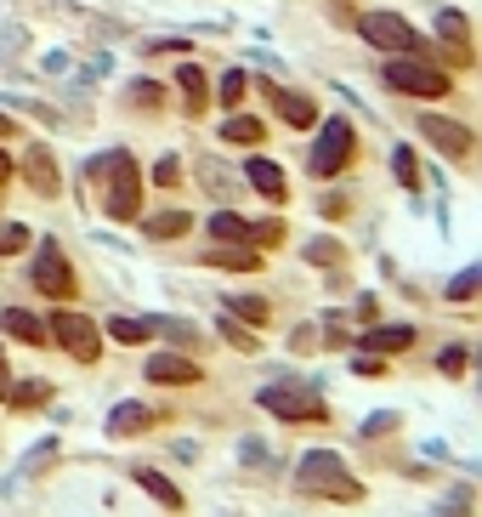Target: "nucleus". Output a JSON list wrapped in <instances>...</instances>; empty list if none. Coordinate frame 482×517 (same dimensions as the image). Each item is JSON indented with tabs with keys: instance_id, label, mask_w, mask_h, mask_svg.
<instances>
[{
	"instance_id": "nucleus-1",
	"label": "nucleus",
	"mask_w": 482,
	"mask_h": 517,
	"mask_svg": "<svg viewBox=\"0 0 482 517\" xmlns=\"http://www.w3.org/2000/svg\"><path fill=\"white\" fill-rule=\"evenodd\" d=\"M91 177L108 182V216H114V222H137V211H142V182H137V165H131V154H125V148L103 154V160L91 165Z\"/></svg>"
},
{
	"instance_id": "nucleus-2",
	"label": "nucleus",
	"mask_w": 482,
	"mask_h": 517,
	"mask_svg": "<svg viewBox=\"0 0 482 517\" xmlns=\"http://www.w3.org/2000/svg\"><path fill=\"white\" fill-rule=\"evenodd\" d=\"M295 483L307 489V495H329V500H358V483L346 478V466L329 455V449H312V455H301V472H295Z\"/></svg>"
},
{
	"instance_id": "nucleus-3",
	"label": "nucleus",
	"mask_w": 482,
	"mask_h": 517,
	"mask_svg": "<svg viewBox=\"0 0 482 517\" xmlns=\"http://www.w3.org/2000/svg\"><path fill=\"white\" fill-rule=\"evenodd\" d=\"M358 35L369 40V46H380V52H409V57L426 52V40L414 35L409 23L397 18V12H363V18H358Z\"/></svg>"
},
{
	"instance_id": "nucleus-4",
	"label": "nucleus",
	"mask_w": 482,
	"mask_h": 517,
	"mask_svg": "<svg viewBox=\"0 0 482 517\" xmlns=\"http://www.w3.org/2000/svg\"><path fill=\"white\" fill-rule=\"evenodd\" d=\"M352 148H358L352 125H346V120H324V131H318V143H312V154H307V171H312V177H335V171H346Z\"/></svg>"
},
{
	"instance_id": "nucleus-5",
	"label": "nucleus",
	"mask_w": 482,
	"mask_h": 517,
	"mask_svg": "<svg viewBox=\"0 0 482 517\" xmlns=\"http://www.w3.org/2000/svg\"><path fill=\"white\" fill-rule=\"evenodd\" d=\"M380 80L392 91H409V97H443L448 91V74L437 63H409V57H392L380 63Z\"/></svg>"
},
{
	"instance_id": "nucleus-6",
	"label": "nucleus",
	"mask_w": 482,
	"mask_h": 517,
	"mask_svg": "<svg viewBox=\"0 0 482 517\" xmlns=\"http://www.w3.org/2000/svg\"><path fill=\"white\" fill-rule=\"evenodd\" d=\"M256 404H261V410H273V415H284V421H324V398L312 393V387H301V381L261 387Z\"/></svg>"
},
{
	"instance_id": "nucleus-7",
	"label": "nucleus",
	"mask_w": 482,
	"mask_h": 517,
	"mask_svg": "<svg viewBox=\"0 0 482 517\" xmlns=\"http://www.w3.org/2000/svg\"><path fill=\"white\" fill-rule=\"evenodd\" d=\"M52 336L63 341V353H69L74 364H97V353H103L97 324H91L86 313H52Z\"/></svg>"
},
{
	"instance_id": "nucleus-8",
	"label": "nucleus",
	"mask_w": 482,
	"mask_h": 517,
	"mask_svg": "<svg viewBox=\"0 0 482 517\" xmlns=\"http://www.w3.org/2000/svg\"><path fill=\"white\" fill-rule=\"evenodd\" d=\"M35 290H46V296H74V268L63 262V245H52V239H40L35 250Z\"/></svg>"
},
{
	"instance_id": "nucleus-9",
	"label": "nucleus",
	"mask_w": 482,
	"mask_h": 517,
	"mask_svg": "<svg viewBox=\"0 0 482 517\" xmlns=\"http://www.w3.org/2000/svg\"><path fill=\"white\" fill-rule=\"evenodd\" d=\"M23 177H29V188H35L40 199H57L63 194V177H57V160L46 143H29V154H23Z\"/></svg>"
},
{
	"instance_id": "nucleus-10",
	"label": "nucleus",
	"mask_w": 482,
	"mask_h": 517,
	"mask_svg": "<svg viewBox=\"0 0 482 517\" xmlns=\"http://www.w3.org/2000/svg\"><path fill=\"white\" fill-rule=\"evenodd\" d=\"M420 131H426V143H437L448 154V160H471V131L454 120H443V114H426L420 120Z\"/></svg>"
},
{
	"instance_id": "nucleus-11",
	"label": "nucleus",
	"mask_w": 482,
	"mask_h": 517,
	"mask_svg": "<svg viewBox=\"0 0 482 517\" xmlns=\"http://www.w3.org/2000/svg\"><path fill=\"white\" fill-rule=\"evenodd\" d=\"M261 97L278 108V120H284V125H312V120H318L312 97H301V91H284V86H273V80H261Z\"/></svg>"
},
{
	"instance_id": "nucleus-12",
	"label": "nucleus",
	"mask_w": 482,
	"mask_h": 517,
	"mask_svg": "<svg viewBox=\"0 0 482 517\" xmlns=\"http://www.w3.org/2000/svg\"><path fill=\"white\" fill-rule=\"evenodd\" d=\"M148 381H159V387H193L199 381V364L182 353H154L148 358Z\"/></svg>"
},
{
	"instance_id": "nucleus-13",
	"label": "nucleus",
	"mask_w": 482,
	"mask_h": 517,
	"mask_svg": "<svg viewBox=\"0 0 482 517\" xmlns=\"http://www.w3.org/2000/svg\"><path fill=\"white\" fill-rule=\"evenodd\" d=\"M159 421V410H148V404H114L108 410V432L114 438H137V432H148Z\"/></svg>"
},
{
	"instance_id": "nucleus-14",
	"label": "nucleus",
	"mask_w": 482,
	"mask_h": 517,
	"mask_svg": "<svg viewBox=\"0 0 482 517\" xmlns=\"http://www.w3.org/2000/svg\"><path fill=\"white\" fill-rule=\"evenodd\" d=\"M437 35L448 40V46H454V63H471V29H465V12H454V6H448V12H437Z\"/></svg>"
},
{
	"instance_id": "nucleus-15",
	"label": "nucleus",
	"mask_w": 482,
	"mask_h": 517,
	"mask_svg": "<svg viewBox=\"0 0 482 517\" xmlns=\"http://www.w3.org/2000/svg\"><path fill=\"white\" fill-rule=\"evenodd\" d=\"M205 262H216V268H239V273L261 268L256 245H239V239H222V245H210V250H205Z\"/></svg>"
},
{
	"instance_id": "nucleus-16",
	"label": "nucleus",
	"mask_w": 482,
	"mask_h": 517,
	"mask_svg": "<svg viewBox=\"0 0 482 517\" xmlns=\"http://www.w3.org/2000/svg\"><path fill=\"white\" fill-rule=\"evenodd\" d=\"M358 341L369 347V353H403V347L414 341V330L409 324H375V330H363Z\"/></svg>"
},
{
	"instance_id": "nucleus-17",
	"label": "nucleus",
	"mask_w": 482,
	"mask_h": 517,
	"mask_svg": "<svg viewBox=\"0 0 482 517\" xmlns=\"http://www.w3.org/2000/svg\"><path fill=\"white\" fill-rule=\"evenodd\" d=\"M0 330H6L12 341H29V347L46 341V324H40L35 313H23V307H6V313H0Z\"/></svg>"
},
{
	"instance_id": "nucleus-18",
	"label": "nucleus",
	"mask_w": 482,
	"mask_h": 517,
	"mask_svg": "<svg viewBox=\"0 0 482 517\" xmlns=\"http://www.w3.org/2000/svg\"><path fill=\"white\" fill-rule=\"evenodd\" d=\"M176 86H182V97H188V114H205V108H210L205 69H199V63H182V69H176Z\"/></svg>"
},
{
	"instance_id": "nucleus-19",
	"label": "nucleus",
	"mask_w": 482,
	"mask_h": 517,
	"mask_svg": "<svg viewBox=\"0 0 482 517\" xmlns=\"http://www.w3.org/2000/svg\"><path fill=\"white\" fill-rule=\"evenodd\" d=\"M244 177L256 182L267 199H284V171H278L273 160H250V165H244Z\"/></svg>"
},
{
	"instance_id": "nucleus-20",
	"label": "nucleus",
	"mask_w": 482,
	"mask_h": 517,
	"mask_svg": "<svg viewBox=\"0 0 482 517\" xmlns=\"http://www.w3.org/2000/svg\"><path fill=\"white\" fill-rule=\"evenodd\" d=\"M131 478H137V483H142V489H148V495H154V500H165L171 512H176V506H182V495H176V483H171V478H159L154 466H131Z\"/></svg>"
},
{
	"instance_id": "nucleus-21",
	"label": "nucleus",
	"mask_w": 482,
	"mask_h": 517,
	"mask_svg": "<svg viewBox=\"0 0 482 517\" xmlns=\"http://www.w3.org/2000/svg\"><path fill=\"white\" fill-rule=\"evenodd\" d=\"M210 239H239V245H256V239H250V222H244V216H233V211L210 216Z\"/></svg>"
},
{
	"instance_id": "nucleus-22",
	"label": "nucleus",
	"mask_w": 482,
	"mask_h": 517,
	"mask_svg": "<svg viewBox=\"0 0 482 517\" xmlns=\"http://www.w3.org/2000/svg\"><path fill=\"white\" fill-rule=\"evenodd\" d=\"M142 233L148 239H176V233H188V211H159L142 222Z\"/></svg>"
},
{
	"instance_id": "nucleus-23",
	"label": "nucleus",
	"mask_w": 482,
	"mask_h": 517,
	"mask_svg": "<svg viewBox=\"0 0 482 517\" xmlns=\"http://www.w3.org/2000/svg\"><path fill=\"white\" fill-rule=\"evenodd\" d=\"M108 336L120 341V347H142L154 330H148V319H120V313H114V319H108Z\"/></svg>"
},
{
	"instance_id": "nucleus-24",
	"label": "nucleus",
	"mask_w": 482,
	"mask_h": 517,
	"mask_svg": "<svg viewBox=\"0 0 482 517\" xmlns=\"http://www.w3.org/2000/svg\"><path fill=\"white\" fill-rule=\"evenodd\" d=\"M6 404H12V410H35V404H46V398H52V387H46V381H23V387H6Z\"/></svg>"
},
{
	"instance_id": "nucleus-25",
	"label": "nucleus",
	"mask_w": 482,
	"mask_h": 517,
	"mask_svg": "<svg viewBox=\"0 0 482 517\" xmlns=\"http://www.w3.org/2000/svg\"><path fill=\"white\" fill-rule=\"evenodd\" d=\"M222 137H227V143L256 148V143H261V120H250V114H233V120L222 125Z\"/></svg>"
},
{
	"instance_id": "nucleus-26",
	"label": "nucleus",
	"mask_w": 482,
	"mask_h": 517,
	"mask_svg": "<svg viewBox=\"0 0 482 517\" xmlns=\"http://www.w3.org/2000/svg\"><path fill=\"white\" fill-rule=\"evenodd\" d=\"M148 330H154V336H165V341H176V347H193V341H199L188 319H154Z\"/></svg>"
},
{
	"instance_id": "nucleus-27",
	"label": "nucleus",
	"mask_w": 482,
	"mask_h": 517,
	"mask_svg": "<svg viewBox=\"0 0 482 517\" xmlns=\"http://www.w3.org/2000/svg\"><path fill=\"white\" fill-rule=\"evenodd\" d=\"M392 171H397V182H403V188H420V165H414V154L409 148H392Z\"/></svg>"
},
{
	"instance_id": "nucleus-28",
	"label": "nucleus",
	"mask_w": 482,
	"mask_h": 517,
	"mask_svg": "<svg viewBox=\"0 0 482 517\" xmlns=\"http://www.w3.org/2000/svg\"><path fill=\"white\" fill-rule=\"evenodd\" d=\"M301 256H307V262H318V268H335V262H341L346 250L335 245V239H312V245L301 250Z\"/></svg>"
},
{
	"instance_id": "nucleus-29",
	"label": "nucleus",
	"mask_w": 482,
	"mask_h": 517,
	"mask_svg": "<svg viewBox=\"0 0 482 517\" xmlns=\"http://www.w3.org/2000/svg\"><path fill=\"white\" fill-rule=\"evenodd\" d=\"M227 307L250 324H267V302H261V296H227Z\"/></svg>"
},
{
	"instance_id": "nucleus-30",
	"label": "nucleus",
	"mask_w": 482,
	"mask_h": 517,
	"mask_svg": "<svg viewBox=\"0 0 482 517\" xmlns=\"http://www.w3.org/2000/svg\"><path fill=\"white\" fill-rule=\"evenodd\" d=\"M244 86H250V74H244V69H227V80H222V108H239V103H244Z\"/></svg>"
},
{
	"instance_id": "nucleus-31",
	"label": "nucleus",
	"mask_w": 482,
	"mask_h": 517,
	"mask_svg": "<svg viewBox=\"0 0 482 517\" xmlns=\"http://www.w3.org/2000/svg\"><path fill=\"white\" fill-rule=\"evenodd\" d=\"M477 285H482V268H465L454 285H448V302H471L477 296Z\"/></svg>"
},
{
	"instance_id": "nucleus-32",
	"label": "nucleus",
	"mask_w": 482,
	"mask_h": 517,
	"mask_svg": "<svg viewBox=\"0 0 482 517\" xmlns=\"http://www.w3.org/2000/svg\"><path fill=\"white\" fill-rule=\"evenodd\" d=\"M23 46H29V35H23L18 23H0V63H6V57H18Z\"/></svg>"
},
{
	"instance_id": "nucleus-33",
	"label": "nucleus",
	"mask_w": 482,
	"mask_h": 517,
	"mask_svg": "<svg viewBox=\"0 0 482 517\" xmlns=\"http://www.w3.org/2000/svg\"><path fill=\"white\" fill-rule=\"evenodd\" d=\"M222 336L239 347V353H256V330H244L239 319H222Z\"/></svg>"
},
{
	"instance_id": "nucleus-34",
	"label": "nucleus",
	"mask_w": 482,
	"mask_h": 517,
	"mask_svg": "<svg viewBox=\"0 0 482 517\" xmlns=\"http://www.w3.org/2000/svg\"><path fill=\"white\" fill-rule=\"evenodd\" d=\"M23 245H29V228H18V222H12V228H0V256H18Z\"/></svg>"
},
{
	"instance_id": "nucleus-35",
	"label": "nucleus",
	"mask_w": 482,
	"mask_h": 517,
	"mask_svg": "<svg viewBox=\"0 0 482 517\" xmlns=\"http://www.w3.org/2000/svg\"><path fill=\"white\" fill-rule=\"evenodd\" d=\"M125 97H131V103H142V108H154V103H165V91H159L154 80H137V86L125 91Z\"/></svg>"
},
{
	"instance_id": "nucleus-36",
	"label": "nucleus",
	"mask_w": 482,
	"mask_h": 517,
	"mask_svg": "<svg viewBox=\"0 0 482 517\" xmlns=\"http://www.w3.org/2000/svg\"><path fill=\"white\" fill-rule=\"evenodd\" d=\"M154 182H159V188H171V182H176V160H171V154L154 165Z\"/></svg>"
},
{
	"instance_id": "nucleus-37",
	"label": "nucleus",
	"mask_w": 482,
	"mask_h": 517,
	"mask_svg": "<svg viewBox=\"0 0 482 517\" xmlns=\"http://www.w3.org/2000/svg\"><path fill=\"white\" fill-rule=\"evenodd\" d=\"M465 370V347H448L443 353V375H460Z\"/></svg>"
},
{
	"instance_id": "nucleus-38",
	"label": "nucleus",
	"mask_w": 482,
	"mask_h": 517,
	"mask_svg": "<svg viewBox=\"0 0 482 517\" xmlns=\"http://www.w3.org/2000/svg\"><path fill=\"white\" fill-rule=\"evenodd\" d=\"M324 216H341L346 211V194H324V205H318Z\"/></svg>"
},
{
	"instance_id": "nucleus-39",
	"label": "nucleus",
	"mask_w": 482,
	"mask_h": 517,
	"mask_svg": "<svg viewBox=\"0 0 482 517\" xmlns=\"http://www.w3.org/2000/svg\"><path fill=\"white\" fill-rule=\"evenodd\" d=\"M392 427H397V415H375V421H369V427H363V432L375 438V432H392Z\"/></svg>"
},
{
	"instance_id": "nucleus-40",
	"label": "nucleus",
	"mask_w": 482,
	"mask_h": 517,
	"mask_svg": "<svg viewBox=\"0 0 482 517\" xmlns=\"http://www.w3.org/2000/svg\"><path fill=\"white\" fill-rule=\"evenodd\" d=\"M6 381H12V375H6V353H0V393H6Z\"/></svg>"
},
{
	"instance_id": "nucleus-41",
	"label": "nucleus",
	"mask_w": 482,
	"mask_h": 517,
	"mask_svg": "<svg viewBox=\"0 0 482 517\" xmlns=\"http://www.w3.org/2000/svg\"><path fill=\"white\" fill-rule=\"evenodd\" d=\"M6 177H12V160H6V154H0V182H6Z\"/></svg>"
},
{
	"instance_id": "nucleus-42",
	"label": "nucleus",
	"mask_w": 482,
	"mask_h": 517,
	"mask_svg": "<svg viewBox=\"0 0 482 517\" xmlns=\"http://www.w3.org/2000/svg\"><path fill=\"white\" fill-rule=\"evenodd\" d=\"M6 131H12V120H0V137H6Z\"/></svg>"
}]
</instances>
